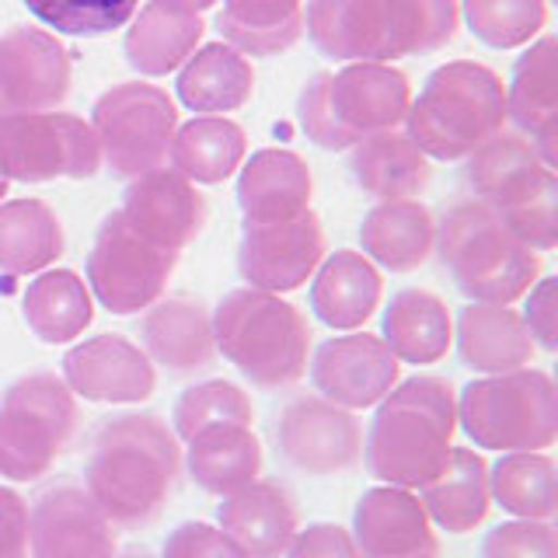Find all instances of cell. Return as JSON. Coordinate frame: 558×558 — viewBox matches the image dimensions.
Segmentation results:
<instances>
[{
    "label": "cell",
    "mask_w": 558,
    "mask_h": 558,
    "mask_svg": "<svg viewBox=\"0 0 558 558\" xmlns=\"http://www.w3.org/2000/svg\"><path fill=\"white\" fill-rule=\"evenodd\" d=\"M182 475V440L157 412H122L92 436L84 493L112 527L144 531L165 513Z\"/></svg>",
    "instance_id": "obj_1"
},
{
    "label": "cell",
    "mask_w": 558,
    "mask_h": 558,
    "mask_svg": "<svg viewBox=\"0 0 558 558\" xmlns=\"http://www.w3.org/2000/svg\"><path fill=\"white\" fill-rule=\"evenodd\" d=\"M363 436L366 475L418 493L444 471L458 433V391L433 374L398 380L374 405Z\"/></svg>",
    "instance_id": "obj_2"
},
{
    "label": "cell",
    "mask_w": 558,
    "mask_h": 558,
    "mask_svg": "<svg viewBox=\"0 0 558 558\" xmlns=\"http://www.w3.org/2000/svg\"><path fill=\"white\" fill-rule=\"evenodd\" d=\"M412 105V84L391 63H345L318 70L296 95V119L314 147L342 154L360 140L398 130Z\"/></svg>",
    "instance_id": "obj_3"
},
{
    "label": "cell",
    "mask_w": 558,
    "mask_h": 558,
    "mask_svg": "<svg viewBox=\"0 0 558 558\" xmlns=\"http://www.w3.org/2000/svg\"><path fill=\"white\" fill-rule=\"evenodd\" d=\"M217 353L258 391L293 388L311 363L304 311L279 293L241 287L223 293L214 311Z\"/></svg>",
    "instance_id": "obj_4"
},
{
    "label": "cell",
    "mask_w": 558,
    "mask_h": 558,
    "mask_svg": "<svg viewBox=\"0 0 558 558\" xmlns=\"http://www.w3.org/2000/svg\"><path fill=\"white\" fill-rule=\"evenodd\" d=\"M433 252L468 304L513 307L541 276V255L517 241L493 206L464 199L436 220Z\"/></svg>",
    "instance_id": "obj_5"
},
{
    "label": "cell",
    "mask_w": 558,
    "mask_h": 558,
    "mask_svg": "<svg viewBox=\"0 0 558 558\" xmlns=\"http://www.w3.org/2000/svg\"><path fill=\"white\" fill-rule=\"evenodd\" d=\"M405 133L429 161H464L506 126V84L493 66L450 60L436 66L405 112Z\"/></svg>",
    "instance_id": "obj_6"
},
{
    "label": "cell",
    "mask_w": 558,
    "mask_h": 558,
    "mask_svg": "<svg viewBox=\"0 0 558 558\" xmlns=\"http://www.w3.org/2000/svg\"><path fill=\"white\" fill-rule=\"evenodd\" d=\"M468 185L475 199L493 206L517 241L534 252L558 244V179L520 133H496L464 157Z\"/></svg>",
    "instance_id": "obj_7"
},
{
    "label": "cell",
    "mask_w": 558,
    "mask_h": 558,
    "mask_svg": "<svg viewBox=\"0 0 558 558\" xmlns=\"http://www.w3.org/2000/svg\"><path fill=\"white\" fill-rule=\"evenodd\" d=\"M458 426L482 450H548L558 440L555 380L537 366L475 377L458 395Z\"/></svg>",
    "instance_id": "obj_8"
},
{
    "label": "cell",
    "mask_w": 558,
    "mask_h": 558,
    "mask_svg": "<svg viewBox=\"0 0 558 558\" xmlns=\"http://www.w3.org/2000/svg\"><path fill=\"white\" fill-rule=\"evenodd\" d=\"M77 398L57 374H25L0 395V475L39 482L77 436Z\"/></svg>",
    "instance_id": "obj_9"
},
{
    "label": "cell",
    "mask_w": 558,
    "mask_h": 558,
    "mask_svg": "<svg viewBox=\"0 0 558 558\" xmlns=\"http://www.w3.org/2000/svg\"><path fill=\"white\" fill-rule=\"evenodd\" d=\"M92 130L101 147V168L119 182H133L168 168L179 105L157 84L122 81L95 98Z\"/></svg>",
    "instance_id": "obj_10"
},
{
    "label": "cell",
    "mask_w": 558,
    "mask_h": 558,
    "mask_svg": "<svg viewBox=\"0 0 558 558\" xmlns=\"http://www.w3.org/2000/svg\"><path fill=\"white\" fill-rule=\"evenodd\" d=\"M101 147L92 122L70 112L0 116V174L8 182H57L95 179Z\"/></svg>",
    "instance_id": "obj_11"
},
{
    "label": "cell",
    "mask_w": 558,
    "mask_h": 558,
    "mask_svg": "<svg viewBox=\"0 0 558 558\" xmlns=\"http://www.w3.org/2000/svg\"><path fill=\"white\" fill-rule=\"evenodd\" d=\"M174 262L179 255L144 238L119 209H112L101 220L92 252H87L84 283L109 314L133 318L165 296Z\"/></svg>",
    "instance_id": "obj_12"
},
{
    "label": "cell",
    "mask_w": 558,
    "mask_h": 558,
    "mask_svg": "<svg viewBox=\"0 0 558 558\" xmlns=\"http://www.w3.org/2000/svg\"><path fill=\"white\" fill-rule=\"evenodd\" d=\"M276 447L301 475L336 478L363 461V426L356 412L331 405L322 395H296L276 418Z\"/></svg>",
    "instance_id": "obj_13"
},
{
    "label": "cell",
    "mask_w": 558,
    "mask_h": 558,
    "mask_svg": "<svg viewBox=\"0 0 558 558\" xmlns=\"http://www.w3.org/2000/svg\"><path fill=\"white\" fill-rule=\"evenodd\" d=\"M70 84L74 63L52 32L14 25L0 35V116L60 109Z\"/></svg>",
    "instance_id": "obj_14"
},
{
    "label": "cell",
    "mask_w": 558,
    "mask_h": 558,
    "mask_svg": "<svg viewBox=\"0 0 558 558\" xmlns=\"http://www.w3.org/2000/svg\"><path fill=\"white\" fill-rule=\"evenodd\" d=\"M325 258V227L311 214L272 220V223H241L238 241V272L252 290L290 293L301 290Z\"/></svg>",
    "instance_id": "obj_15"
},
{
    "label": "cell",
    "mask_w": 558,
    "mask_h": 558,
    "mask_svg": "<svg viewBox=\"0 0 558 558\" xmlns=\"http://www.w3.org/2000/svg\"><path fill=\"white\" fill-rule=\"evenodd\" d=\"M307 374L314 391L325 401L349 412H363L374 409L401 380V363L380 336L349 331V336H336L314 349Z\"/></svg>",
    "instance_id": "obj_16"
},
{
    "label": "cell",
    "mask_w": 558,
    "mask_h": 558,
    "mask_svg": "<svg viewBox=\"0 0 558 558\" xmlns=\"http://www.w3.org/2000/svg\"><path fill=\"white\" fill-rule=\"evenodd\" d=\"M63 384L98 405H140L157 391V366L140 342L101 331L63 353Z\"/></svg>",
    "instance_id": "obj_17"
},
{
    "label": "cell",
    "mask_w": 558,
    "mask_h": 558,
    "mask_svg": "<svg viewBox=\"0 0 558 558\" xmlns=\"http://www.w3.org/2000/svg\"><path fill=\"white\" fill-rule=\"evenodd\" d=\"M112 520L84 485H52L28 506V558H116Z\"/></svg>",
    "instance_id": "obj_18"
},
{
    "label": "cell",
    "mask_w": 558,
    "mask_h": 558,
    "mask_svg": "<svg viewBox=\"0 0 558 558\" xmlns=\"http://www.w3.org/2000/svg\"><path fill=\"white\" fill-rule=\"evenodd\" d=\"M353 534L360 558H440V537L418 493L374 485L353 506Z\"/></svg>",
    "instance_id": "obj_19"
},
{
    "label": "cell",
    "mask_w": 558,
    "mask_h": 558,
    "mask_svg": "<svg viewBox=\"0 0 558 558\" xmlns=\"http://www.w3.org/2000/svg\"><path fill=\"white\" fill-rule=\"evenodd\" d=\"M119 214L154 244L182 255V248L203 234L209 206L199 185L182 179L174 168H157L126 185Z\"/></svg>",
    "instance_id": "obj_20"
},
{
    "label": "cell",
    "mask_w": 558,
    "mask_h": 558,
    "mask_svg": "<svg viewBox=\"0 0 558 558\" xmlns=\"http://www.w3.org/2000/svg\"><path fill=\"white\" fill-rule=\"evenodd\" d=\"M140 349L168 374H199L217 360L214 314L192 296H161L140 318Z\"/></svg>",
    "instance_id": "obj_21"
},
{
    "label": "cell",
    "mask_w": 558,
    "mask_h": 558,
    "mask_svg": "<svg viewBox=\"0 0 558 558\" xmlns=\"http://www.w3.org/2000/svg\"><path fill=\"white\" fill-rule=\"evenodd\" d=\"M506 119H513L523 140L548 168H555L558 140V39L537 35L513 63V77L506 84Z\"/></svg>",
    "instance_id": "obj_22"
},
{
    "label": "cell",
    "mask_w": 558,
    "mask_h": 558,
    "mask_svg": "<svg viewBox=\"0 0 558 558\" xmlns=\"http://www.w3.org/2000/svg\"><path fill=\"white\" fill-rule=\"evenodd\" d=\"M217 527L234 537L252 558H283L293 534L301 531V510L283 482L255 478L252 485L223 496L217 506Z\"/></svg>",
    "instance_id": "obj_23"
},
{
    "label": "cell",
    "mask_w": 558,
    "mask_h": 558,
    "mask_svg": "<svg viewBox=\"0 0 558 558\" xmlns=\"http://www.w3.org/2000/svg\"><path fill=\"white\" fill-rule=\"evenodd\" d=\"M304 32L325 60L388 63L384 0H307Z\"/></svg>",
    "instance_id": "obj_24"
},
{
    "label": "cell",
    "mask_w": 558,
    "mask_h": 558,
    "mask_svg": "<svg viewBox=\"0 0 558 558\" xmlns=\"http://www.w3.org/2000/svg\"><path fill=\"white\" fill-rule=\"evenodd\" d=\"M314 179L301 154L262 147L238 168V209L244 223L290 220L311 209Z\"/></svg>",
    "instance_id": "obj_25"
},
{
    "label": "cell",
    "mask_w": 558,
    "mask_h": 558,
    "mask_svg": "<svg viewBox=\"0 0 558 558\" xmlns=\"http://www.w3.org/2000/svg\"><path fill=\"white\" fill-rule=\"evenodd\" d=\"M384 296V276L363 252L339 248L322 258L311 276L307 304L325 328L360 331L374 318Z\"/></svg>",
    "instance_id": "obj_26"
},
{
    "label": "cell",
    "mask_w": 558,
    "mask_h": 558,
    "mask_svg": "<svg viewBox=\"0 0 558 558\" xmlns=\"http://www.w3.org/2000/svg\"><path fill=\"white\" fill-rule=\"evenodd\" d=\"M206 35L203 14L179 0H147L126 28V63L140 77H168L199 49Z\"/></svg>",
    "instance_id": "obj_27"
},
{
    "label": "cell",
    "mask_w": 558,
    "mask_h": 558,
    "mask_svg": "<svg viewBox=\"0 0 558 558\" xmlns=\"http://www.w3.org/2000/svg\"><path fill=\"white\" fill-rule=\"evenodd\" d=\"M453 339H458L461 363L482 377L523 371V366L534 363L537 353L520 311L499 304L461 307L458 325H453Z\"/></svg>",
    "instance_id": "obj_28"
},
{
    "label": "cell",
    "mask_w": 558,
    "mask_h": 558,
    "mask_svg": "<svg viewBox=\"0 0 558 558\" xmlns=\"http://www.w3.org/2000/svg\"><path fill=\"white\" fill-rule=\"evenodd\" d=\"M266 453L252 426L220 423L192 433L185 440L182 468L209 496H231L238 488L252 485L262 475Z\"/></svg>",
    "instance_id": "obj_29"
},
{
    "label": "cell",
    "mask_w": 558,
    "mask_h": 558,
    "mask_svg": "<svg viewBox=\"0 0 558 558\" xmlns=\"http://www.w3.org/2000/svg\"><path fill=\"white\" fill-rule=\"evenodd\" d=\"M380 339L398 363H440L453 345V318L444 296L423 287H405L391 296L380 318Z\"/></svg>",
    "instance_id": "obj_30"
},
{
    "label": "cell",
    "mask_w": 558,
    "mask_h": 558,
    "mask_svg": "<svg viewBox=\"0 0 558 558\" xmlns=\"http://www.w3.org/2000/svg\"><path fill=\"white\" fill-rule=\"evenodd\" d=\"M436 220L423 199H384L360 223L363 255L388 272H415L433 255Z\"/></svg>",
    "instance_id": "obj_31"
},
{
    "label": "cell",
    "mask_w": 558,
    "mask_h": 558,
    "mask_svg": "<svg viewBox=\"0 0 558 558\" xmlns=\"http://www.w3.org/2000/svg\"><path fill=\"white\" fill-rule=\"evenodd\" d=\"M349 171H353V182L377 203L415 199L433 179V161L398 126L360 140L349 157Z\"/></svg>",
    "instance_id": "obj_32"
},
{
    "label": "cell",
    "mask_w": 558,
    "mask_h": 558,
    "mask_svg": "<svg viewBox=\"0 0 558 558\" xmlns=\"http://www.w3.org/2000/svg\"><path fill=\"white\" fill-rule=\"evenodd\" d=\"M418 499H423L436 531L471 534L482 527L488 506H493L485 458L471 447H453L440 475L418 488Z\"/></svg>",
    "instance_id": "obj_33"
},
{
    "label": "cell",
    "mask_w": 558,
    "mask_h": 558,
    "mask_svg": "<svg viewBox=\"0 0 558 558\" xmlns=\"http://www.w3.org/2000/svg\"><path fill=\"white\" fill-rule=\"evenodd\" d=\"M179 101L189 112L199 116H223L241 109L255 92L252 60L227 43L199 46L179 70Z\"/></svg>",
    "instance_id": "obj_34"
},
{
    "label": "cell",
    "mask_w": 558,
    "mask_h": 558,
    "mask_svg": "<svg viewBox=\"0 0 558 558\" xmlns=\"http://www.w3.org/2000/svg\"><path fill=\"white\" fill-rule=\"evenodd\" d=\"M248 157V136L227 116H196L179 122L168 165L192 185H220Z\"/></svg>",
    "instance_id": "obj_35"
},
{
    "label": "cell",
    "mask_w": 558,
    "mask_h": 558,
    "mask_svg": "<svg viewBox=\"0 0 558 558\" xmlns=\"http://www.w3.org/2000/svg\"><path fill=\"white\" fill-rule=\"evenodd\" d=\"M22 318L39 342L66 345L95 322V296L74 269H46L25 287Z\"/></svg>",
    "instance_id": "obj_36"
},
{
    "label": "cell",
    "mask_w": 558,
    "mask_h": 558,
    "mask_svg": "<svg viewBox=\"0 0 558 558\" xmlns=\"http://www.w3.org/2000/svg\"><path fill=\"white\" fill-rule=\"evenodd\" d=\"M217 28L244 57H279L304 35V0H223Z\"/></svg>",
    "instance_id": "obj_37"
},
{
    "label": "cell",
    "mask_w": 558,
    "mask_h": 558,
    "mask_svg": "<svg viewBox=\"0 0 558 558\" xmlns=\"http://www.w3.org/2000/svg\"><path fill=\"white\" fill-rule=\"evenodd\" d=\"M63 223L43 199L0 203V272L32 276L63 255Z\"/></svg>",
    "instance_id": "obj_38"
},
{
    "label": "cell",
    "mask_w": 558,
    "mask_h": 558,
    "mask_svg": "<svg viewBox=\"0 0 558 558\" xmlns=\"http://www.w3.org/2000/svg\"><path fill=\"white\" fill-rule=\"evenodd\" d=\"M488 493L517 520H555V461L545 450H513L488 464Z\"/></svg>",
    "instance_id": "obj_39"
},
{
    "label": "cell",
    "mask_w": 558,
    "mask_h": 558,
    "mask_svg": "<svg viewBox=\"0 0 558 558\" xmlns=\"http://www.w3.org/2000/svg\"><path fill=\"white\" fill-rule=\"evenodd\" d=\"M384 11H388V63L426 57L458 39V0H384Z\"/></svg>",
    "instance_id": "obj_40"
},
{
    "label": "cell",
    "mask_w": 558,
    "mask_h": 558,
    "mask_svg": "<svg viewBox=\"0 0 558 558\" xmlns=\"http://www.w3.org/2000/svg\"><path fill=\"white\" fill-rule=\"evenodd\" d=\"M461 17L488 49L531 46L548 28V0H458Z\"/></svg>",
    "instance_id": "obj_41"
},
{
    "label": "cell",
    "mask_w": 558,
    "mask_h": 558,
    "mask_svg": "<svg viewBox=\"0 0 558 558\" xmlns=\"http://www.w3.org/2000/svg\"><path fill=\"white\" fill-rule=\"evenodd\" d=\"M220 423H238V426H252L255 423V405L252 395L234 380H199L185 388L174 398L171 409V429L174 436L185 444L192 433H199L206 426H220Z\"/></svg>",
    "instance_id": "obj_42"
},
{
    "label": "cell",
    "mask_w": 558,
    "mask_h": 558,
    "mask_svg": "<svg viewBox=\"0 0 558 558\" xmlns=\"http://www.w3.org/2000/svg\"><path fill=\"white\" fill-rule=\"evenodd\" d=\"M35 22L52 28V35H74V39H98L126 28L140 0H22Z\"/></svg>",
    "instance_id": "obj_43"
},
{
    "label": "cell",
    "mask_w": 558,
    "mask_h": 558,
    "mask_svg": "<svg viewBox=\"0 0 558 558\" xmlns=\"http://www.w3.org/2000/svg\"><path fill=\"white\" fill-rule=\"evenodd\" d=\"M478 558H558L551 520H506L482 537Z\"/></svg>",
    "instance_id": "obj_44"
},
{
    "label": "cell",
    "mask_w": 558,
    "mask_h": 558,
    "mask_svg": "<svg viewBox=\"0 0 558 558\" xmlns=\"http://www.w3.org/2000/svg\"><path fill=\"white\" fill-rule=\"evenodd\" d=\"M161 558H252L234 537H227L217 523L185 520L168 531Z\"/></svg>",
    "instance_id": "obj_45"
},
{
    "label": "cell",
    "mask_w": 558,
    "mask_h": 558,
    "mask_svg": "<svg viewBox=\"0 0 558 558\" xmlns=\"http://www.w3.org/2000/svg\"><path fill=\"white\" fill-rule=\"evenodd\" d=\"M527 304H523L520 318L527 325V336L537 349L555 353L558 349V304H555V276H537V283L523 293Z\"/></svg>",
    "instance_id": "obj_46"
},
{
    "label": "cell",
    "mask_w": 558,
    "mask_h": 558,
    "mask_svg": "<svg viewBox=\"0 0 558 558\" xmlns=\"http://www.w3.org/2000/svg\"><path fill=\"white\" fill-rule=\"evenodd\" d=\"M283 558H360V548L345 527L318 520L293 534Z\"/></svg>",
    "instance_id": "obj_47"
},
{
    "label": "cell",
    "mask_w": 558,
    "mask_h": 558,
    "mask_svg": "<svg viewBox=\"0 0 558 558\" xmlns=\"http://www.w3.org/2000/svg\"><path fill=\"white\" fill-rule=\"evenodd\" d=\"M0 558H28V502L0 485Z\"/></svg>",
    "instance_id": "obj_48"
},
{
    "label": "cell",
    "mask_w": 558,
    "mask_h": 558,
    "mask_svg": "<svg viewBox=\"0 0 558 558\" xmlns=\"http://www.w3.org/2000/svg\"><path fill=\"white\" fill-rule=\"evenodd\" d=\"M179 4H185V8H192V11H209V8H214L217 4V0H179Z\"/></svg>",
    "instance_id": "obj_49"
},
{
    "label": "cell",
    "mask_w": 558,
    "mask_h": 558,
    "mask_svg": "<svg viewBox=\"0 0 558 558\" xmlns=\"http://www.w3.org/2000/svg\"><path fill=\"white\" fill-rule=\"evenodd\" d=\"M8 185H11V182L4 179V174H0V203H4V196H8Z\"/></svg>",
    "instance_id": "obj_50"
},
{
    "label": "cell",
    "mask_w": 558,
    "mask_h": 558,
    "mask_svg": "<svg viewBox=\"0 0 558 558\" xmlns=\"http://www.w3.org/2000/svg\"><path fill=\"white\" fill-rule=\"evenodd\" d=\"M122 558H154V555H147V551H133V555H122Z\"/></svg>",
    "instance_id": "obj_51"
}]
</instances>
